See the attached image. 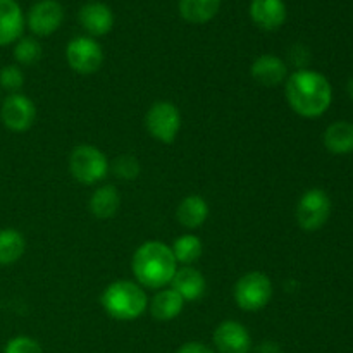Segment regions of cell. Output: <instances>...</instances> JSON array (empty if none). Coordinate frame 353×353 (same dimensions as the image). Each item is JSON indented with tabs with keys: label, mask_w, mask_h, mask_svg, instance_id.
Wrapping results in <instances>:
<instances>
[{
	"label": "cell",
	"mask_w": 353,
	"mask_h": 353,
	"mask_svg": "<svg viewBox=\"0 0 353 353\" xmlns=\"http://www.w3.org/2000/svg\"><path fill=\"white\" fill-rule=\"evenodd\" d=\"M285 93L290 107L307 119L323 116L333 102L330 79L310 69H299L293 72L286 79Z\"/></svg>",
	"instance_id": "cell-1"
},
{
	"label": "cell",
	"mask_w": 353,
	"mask_h": 353,
	"mask_svg": "<svg viewBox=\"0 0 353 353\" xmlns=\"http://www.w3.org/2000/svg\"><path fill=\"white\" fill-rule=\"evenodd\" d=\"M131 269L138 285L143 288L159 290L172 281L178 271V262L169 245L154 240L145 241L138 247L133 255Z\"/></svg>",
	"instance_id": "cell-2"
},
{
	"label": "cell",
	"mask_w": 353,
	"mask_h": 353,
	"mask_svg": "<svg viewBox=\"0 0 353 353\" xmlns=\"http://www.w3.org/2000/svg\"><path fill=\"white\" fill-rule=\"evenodd\" d=\"M103 310L116 321H134L147 310L148 299L143 286L133 281H114L102 293Z\"/></svg>",
	"instance_id": "cell-3"
},
{
	"label": "cell",
	"mask_w": 353,
	"mask_h": 353,
	"mask_svg": "<svg viewBox=\"0 0 353 353\" xmlns=\"http://www.w3.org/2000/svg\"><path fill=\"white\" fill-rule=\"evenodd\" d=\"M69 169L76 181L93 185L105 178L109 162L103 152L93 145H78L69 157Z\"/></svg>",
	"instance_id": "cell-4"
},
{
	"label": "cell",
	"mask_w": 353,
	"mask_h": 353,
	"mask_svg": "<svg viewBox=\"0 0 353 353\" xmlns=\"http://www.w3.org/2000/svg\"><path fill=\"white\" fill-rule=\"evenodd\" d=\"M272 296V281L268 274L259 271L247 272L234 286V300L238 307L247 312L262 310Z\"/></svg>",
	"instance_id": "cell-5"
},
{
	"label": "cell",
	"mask_w": 353,
	"mask_h": 353,
	"mask_svg": "<svg viewBox=\"0 0 353 353\" xmlns=\"http://www.w3.org/2000/svg\"><path fill=\"white\" fill-rule=\"evenodd\" d=\"M331 216V199L324 190L310 188L296 203V223L303 231H317Z\"/></svg>",
	"instance_id": "cell-6"
},
{
	"label": "cell",
	"mask_w": 353,
	"mask_h": 353,
	"mask_svg": "<svg viewBox=\"0 0 353 353\" xmlns=\"http://www.w3.org/2000/svg\"><path fill=\"white\" fill-rule=\"evenodd\" d=\"M145 126L152 138L161 143H172L181 130V114L171 102H155L145 116Z\"/></svg>",
	"instance_id": "cell-7"
},
{
	"label": "cell",
	"mask_w": 353,
	"mask_h": 353,
	"mask_svg": "<svg viewBox=\"0 0 353 353\" xmlns=\"http://www.w3.org/2000/svg\"><path fill=\"white\" fill-rule=\"evenodd\" d=\"M65 61L79 74H93L103 62L102 47L92 37H76L65 47Z\"/></svg>",
	"instance_id": "cell-8"
},
{
	"label": "cell",
	"mask_w": 353,
	"mask_h": 353,
	"mask_svg": "<svg viewBox=\"0 0 353 353\" xmlns=\"http://www.w3.org/2000/svg\"><path fill=\"white\" fill-rule=\"evenodd\" d=\"M0 117L7 130L14 133H23L33 126L37 119V107L33 100L23 93H10L3 99L0 107Z\"/></svg>",
	"instance_id": "cell-9"
},
{
	"label": "cell",
	"mask_w": 353,
	"mask_h": 353,
	"mask_svg": "<svg viewBox=\"0 0 353 353\" xmlns=\"http://www.w3.org/2000/svg\"><path fill=\"white\" fill-rule=\"evenodd\" d=\"M64 9L57 0H40L28 12V28L37 37H48L61 28Z\"/></svg>",
	"instance_id": "cell-10"
},
{
	"label": "cell",
	"mask_w": 353,
	"mask_h": 353,
	"mask_svg": "<svg viewBox=\"0 0 353 353\" xmlns=\"http://www.w3.org/2000/svg\"><path fill=\"white\" fill-rule=\"evenodd\" d=\"M214 345L219 353H250L252 336L238 321H224L214 331Z\"/></svg>",
	"instance_id": "cell-11"
},
{
	"label": "cell",
	"mask_w": 353,
	"mask_h": 353,
	"mask_svg": "<svg viewBox=\"0 0 353 353\" xmlns=\"http://www.w3.org/2000/svg\"><path fill=\"white\" fill-rule=\"evenodd\" d=\"M79 24L86 33L93 37H103L114 26V14L110 7L103 2H86L79 9Z\"/></svg>",
	"instance_id": "cell-12"
},
{
	"label": "cell",
	"mask_w": 353,
	"mask_h": 353,
	"mask_svg": "<svg viewBox=\"0 0 353 353\" xmlns=\"http://www.w3.org/2000/svg\"><path fill=\"white\" fill-rule=\"evenodd\" d=\"M24 14L16 0H0V47L23 37Z\"/></svg>",
	"instance_id": "cell-13"
},
{
	"label": "cell",
	"mask_w": 353,
	"mask_h": 353,
	"mask_svg": "<svg viewBox=\"0 0 353 353\" xmlns=\"http://www.w3.org/2000/svg\"><path fill=\"white\" fill-rule=\"evenodd\" d=\"M286 6L283 0H252L250 16L259 28L276 31L285 24Z\"/></svg>",
	"instance_id": "cell-14"
},
{
	"label": "cell",
	"mask_w": 353,
	"mask_h": 353,
	"mask_svg": "<svg viewBox=\"0 0 353 353\" xmlns=\"http://www.w3.org/2000/svg\"><path fill=\"white\" fill-rule=\"evenodd\" d=\"M252 78L262 86H278L288 76V68L285 61L279 59L278 55L264 54L254 61L250 68Z\"/></svg>",
	"instance_id": "cell-15"
},
{
	"label": "cell",
	"mask_w": 353,
	"mask_h": 353,
	"mask_svg": "<svg viewBox=\"0 0 353 353\" xmlns=\"http://www.w3.org/2000/svg\"><path fill=\"white\" fill-rule=\"evenodd\" d=\"M171 285L172 290L179 293L185 302L186 300L188 302L199 300L205 292V278H203L199 269L192 268V265H185V268L178 269Z\"/></svg>",
	"instance_id": "cell-16"
},
{
	"label": "cell",
	"mask_w": 353,
	"mask_h": 353,
	"mask_svg": "<svg viewBox=\"0 0 353 353\" xmlns=\"http://www.w3.org/2000/svg\"><path fill=\"white\" fill-rule=\"evenodd\" d=\"M209 203L199 195H190L181 200L176 210V217H178L179 224L188 230H196L202 226L209 217Z\"/></svg>",
	"instance_id": "cell-17"
},
{
	"label": "cell",
	"mask_w": 353,
	"mask_h": 353,
	"mask_svg": "<svg viewBox=\"0 0 353 353\" xmlns=\"http://www.w3.org/2000/svg\"><path fill=\"white\" fill-rule=\"evenodd\" d=\"M121 205L119 192L114 185H103L90 196V212L97 219H110L117 214Z\"/></svg>",
	"instance_id": "cell-18"
},
{
	"label": "cell",
	"mask_w": 353,
	"mask_h": 353,
	"mask_svg": "<svg viewBox=\"0 0 353 353\" xmlns=\"http://www.w3.org/2000/svg\"><path fill=\"white\" fill-rule=\"evenodd\" d=\"M324 147L334 155H347L353 152V124L336 121L324 131Z\"/></svg>",
	"instance_id": "cell-19"
},
{
	"label": "cell",
	"mask_w": 353,
	"mask_h": 353,
	"mask_svg": "<svg viewBox=\"0 0 353 353\" xmlns=\"http://www.w3.org/2000/svg\"><path fill=\"white\" fill-rule=\"evenodd\" d=\"M183 307H185V300L181 299V295L176 293L172 288H168L161 290L154 296L150 303V312L154 319L168 323V321L176 319L183 312Z\"/></svg>",
	"instance_id": "cell-20"
},
{
	"label": "cell",
	"mask_w": 353,
	"mask_h": 353,
	"mask_svg": "<svg viewBox=\"0 0 353 353\" xmlns=\"http://www.w3.org/2000/svg\"><path fill=\"white\" fill-rule=\"evenodd\" d=\"M221 0H179V12L183 19L192 24L209 23L217 16Z\"/></svg>",
	"instance_id": "cell-21"
},
{
	"label": "cell",
	"mask_w": 353,
	"mask_h": 353,
	"mask_svg": "<svg viewBox=\"0 0 353 353\" xmlns=\"http://www.w3.org/2000/svg\"><path fill=\"white\" fill-rule=\"evenodd\" d=\"M26 250V240L14 228L0 230V265H12Z\"/></svg>",
	"instance_id": "cell-22"
},
{
	"label": "cell",
	"mask_w": 353,
	"mask_h": 353,
	"mask_svg": "<svg viewBox=\"0 0 353 353\" xmlns=\"http://www.w3.org/2000/svg\"><path fill=\"white\" fill-rule=\"evenodd\" d=\"M172 254H174L176 262H181L185 265H192L193 262L199 261L203 254L202 240L195 234H183L178 240H174L171 247Z\"/></svg>",
	"instance_id": "cell-23"
},
{
	"label": "cell",
	"mask_w": 353,
	"mask_h": 353,
	"mask_svg": "<svg viewBox=\"0 0 353 353\" xmlns=\"http://www.w3.org/2000/svg\"><path fill=\"white\" fill-rule=\"evenodd\" d=\"M14 59L21 65H34L41 59L40 41L31 37H21L14 47Z\"/></svg>",
	"instance_id": "cell-24"
},
{
	"label": "cell",
	"mask_w": 353,
	"mask_h": 353,
	"mask_svg": "<svg viewBox=\"0 0 353 353\" xmlns=\"http://www.w3.org/2000/svg\"><path fill=\"white\" fill-rule=\"evenodd\" d=\"M24 85V74L17 65H3L0 69V88L7 90L9 93H19Z\"/></svg>",
	"instance_id": "cell-25"
},
{
	"label": "cell",
	"mask_w": 353,
	"mask_h": 353,
	"mask_svg": "<svg viewBox=\"0 0 353 353\" xmlns=\"http://www.w3.org/2000/svg\"><path fill=\"white\" fill-rule=\"evenodd\" d=\"M112 168L117 178L124 179V181H131L140 176V162L133 155H121L114 161Z\"/></svg>",
	"instance_id": "cell-26"
},
{
	"label": "cell",
	"mask_w": 353,
	"mask_h": 353,
	"mask_svg": "<svg viewBox=\"0 0 353 353\" xmlns=\"http://www.w3.org/2000/svg\"><path fill=\"white\" fill-rule=\"evenodd\" d=\"M3 353H43V348L33 338L16 336L7 341Z\"/></svg>",
	"instance_id": "cell-27"
},
{
	"label": "cell",
	"mask_w": 353,
	"mask_h": 353,
	"mask_svg": "<svg viewBox=\"0 0 353 353\" xmlns=\"http://www.w3.org/2000/svg\"><path fill=\"white\" fill-rule=\"evenodd\" d=\"M178 353H216L212 348H209L207 345L199 343V341H190L185 343L183 347H179Z\"/></svg>",
	"instance_id": "cell-28"
},
{
	"label": "cell",
	"mask_w": 353,
	"mask_h": 353,
	"mask_svg": "<svg viewBox=\"0 0 353 353\" xmlns=\"http://www.w3.org/2000/svg\"><path fill=\"white\" fill-rule=\"evenodd\" d=\"M257 353H281V350H279L278 345L272 343V341H264V343L257 348Z\"/></svg>",
	"instance_id": "cell-29"
},
{
	"label": "cell",
	"mask_w": 353,
	"mask_h": 353,
	"mask_svg": "<svg viewBox=\"0 0 353 353\" xmlns=\"http://www.w3.org/2000/svg\"><path fill=\"white\" fill-rule=\"evenodd\" d=\"M348 93H350V97L353 99V78H352V81L348 83Z\"/></svg>",
	"instance_id": "cell-30"
}]
</instances>
